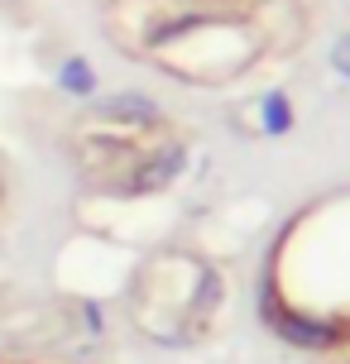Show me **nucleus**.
Wrapping results in <instances>:
<instances>
[{
    "instance_id": "nucleus-1",
    "label": "nucleus",
    "mask_w": 350,
    "mask_h": 364,
    "mask_svg": "<svg viewBox=\"0 0 350 364\" xmlns=\"http://www.w3.org/2000/svg\"><path fill=\"white\" fill-rule=\"evenodd\" d=\"M106 115L134 120V125H159V110L149 106V101H139V96H115V101H106Z\"/></svg>"
},
{
    "instance_id": "nucleus-2",
    "label": "nucleus",
    "mask_w": 350,
    "mask_h": 364,
    "mask_svg": "<svg viewBox=\"0 0 350 364\" xmlns=\"http://www.w3.org/2000/svg\"><path fill=\"white\" fill-rule=\"evenodd\" d=\"M178 159H183V149H168L164 159H149V168L134 178V187H139V192H149V187H164V182L178 173Z\"/></svg>"
},
{
    "instance_id": "nucleus-3",
    "label": "nucleus",
    "mask_w": 350,
    "mask_h": 364,
    "mask_svg": "<svg viewBox=\"0 0 350 364\" xmlns=\"http://www.w3.org/2000/svg\"><path fill=\"white\" fill-rule=\"evenodd\" d=\"M92 82H96L92 68H87V63H77V58L68 63V68H63V87L77 91V96H87V91H92Z\"/></svg>"
}]
</instances>
